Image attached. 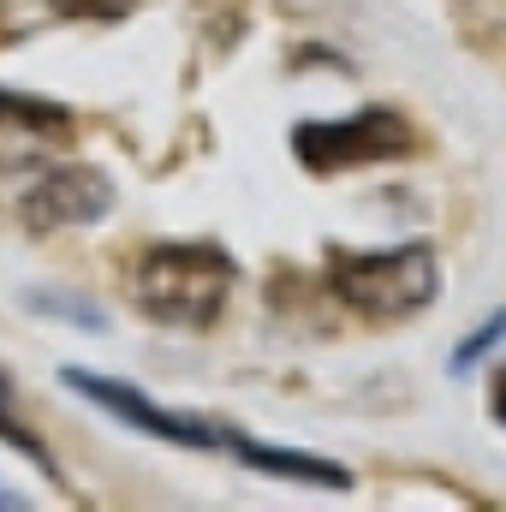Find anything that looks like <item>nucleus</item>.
<instances>
[{"instance_id": "obj_1", "label": "nucleus", "mask_w": 506, "mask_h": 512, "mask_svg": "<svg viewBox=\"0 0 506 512\" xmlns=\"http://www.w3.org/2000/svg\"><path fill=\"white\" fill-rule=\"evenodd\" d=\"M239 286L233 256L209 239L191 245H149L131 262L126 292L137 304V316H149L155 328H179V334H203L221 322L227 298Z\"/></svg>"}, {"instance_id": "obj_3", "label": "nucleus", "mask_w": 506, "mask_h": 512, "mask_svg": "<svg viewBox=\"0 0 506 512\" xmlns=\"http://www.w3.org/2000/svg\"><path fill=\"white\" fill-rule=\"evenodd\" d=\"M328 286L352 316L393 328V322L423 316L441 298V262H435V245H423V239L387 245V251H346L340 245V251H328Z\"/></svg>"}, {"instance_id": "obj_2", "label": "nucleus", "mask_w": 506, "mask_h": 512, "mask_svg": "<svg viewBox=\"0 0 506 512\" xmlns=\"http://www.w3.org/2000/svg\"><path fill=\"white\" fill-rule=\"evenodd\" d=\"M0 209L24 233L96 227L114 209V179L90 161H60L48 149H0Z\"/></svg>"}, {"instance_id": "obj_5", "label": "nucleus", "mask_w": 506, "mask_h": 512, "mask_svg": "<svg viewBox=\"0 0 506 512\" xmlns=\"http://www.w3.org/2000/svg\"><path fill=\"white\" fill-rule=\"evenodd\" d=\"M60 382L72 387V393H84L90 405H102L108 417H120V423H131V429L155 435V441H173V447H227V435H221V429H209V423H197V417H185V411H161L155 399H143L137 387L114 382V376L66 370Z\"/></svg>"}, {"instance_id": "obj_6", "label": "nucleus", "mask_w": 506, "mask_h": 512, "mask_svg": "<svg viewBox=\"0 0 506 512\" xmlns=\"http://www.w3.org/2000/svg\"><path fill=\"white\" fill-rule=\"evenodd\" d=\"M227 447L245 465L268 471V477H292L304 489H352V471L346 465H328V459H310V453H280V447H262V441H245V435H227Z\"/></svg>"}, {"instance_id": "obj_9", "label": "nucleus", "mask_w": 506, "mask_h": 512, "mask_svg": "<svg viewBox=\"0 0 506 512\" xmlns=\"http://www.w3.org/2000/svg\"><path fill=\"white\" fill-rule=\"evenodd\" d=\"M66 18H126L131 0H54Z\"/></svg>"}, {"instance_id": "obj_4", "label": "nucleus", "mask_w": 506, "mask_h": 512, "mask_svg": "<svg viewBox=\"0 0 506 512\" xmlns=\"http://www.w3.org/2000/svg\"><path fill=\"white\" fill-rule=\"evenodd\" d=\"M292 149L310 173H346V167H370V161H405L417 149V131L393 108H364L352 120H328V126H298Z\"/></svg>"}, {"instance_id": "obj_8", "label": "nucleus", "mask_w": 506, "mask_h": 512, "mask_svg": "<svg viewBox=\"0 0 506 512\" xmlns=\"http://www.w3.org/2000/svg\"><path fill=\"white\" fill-rule=\"evenodd\" d=\"M501 334H506V316H489V328H483V334H465V346H459V358H453V370H465V364H477V358H483V352H489V346H495Z\"/></svg>"}, {"instance_id": "obj_7", "label": "nucleus", "mask_w": 506, "mask_h": 512, "mask_svg": "<svg viewBox=\"0 0 506 512\" xmlns=\"http://www.w3.org/2000/svg\"><path fill=\"white\" fill-rule=\"evenodd\" d=\"M0 441H6V447H18L24 459H36V465L54 477V465H48V447H42V441H36V435H30L18 417H12V382H6V376H0Z\"/></svg>"}, {"instance_id": "obj_10", "label": "nucleus", "mask_w": 506, "mask_h": 512, "mask_svg": "<svg viewBox=\"0 0 506 512\" xmlns=\"http://www.w3.org/2000/svg\"><path fill=\"white\" fill-rule=\"evenodd\" d=\"M489 411H495V423L506 429V364L495 370V382H489Z\"/></svg>"}]
</instances>
